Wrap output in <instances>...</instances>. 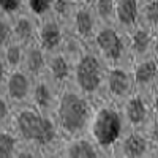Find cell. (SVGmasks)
<instances>
[{
	"label": "cell",
	"instance_id": "obj_1",
	"mask_svg": "<svg viewBox=\"0 0 158 158\" xmlns=\"http://www.w3.org/2000/svg\"><path fill=\"white\" fill-rule=\"evenodd\" d=\"M10 128L21 142L36 146L43 158H59V150L65 138L60 133L54 114H43L32 104L19 106L15 108Z\"/></svg>",
	"mask_w": 158,
	"mask_h": 158
},
{
	"label": "cell",
	"instance_id": "obj_2",
	"mask_svg": "<svg viewBox=\"0 0 158 158\" xmlns=\"http://www.w3.org/2000/svg\"><path fill=\"white\" fill-rule=\"evenodd\" d=\"M97 101L68 84L63 87L56 108V120L63 138L87 135Z\"/></svg>",
	"mask_w": 158,
	"mask_h": 158
},
{
	"label": "cell",
	"instance_id": "obj_3",
	"mask_svg": "<svg viewBox=\"0 0 158 158\" xmlns=\"http://www.w3.org/2000/svg\"><path fill=\"white\" fill-rule=\"evenodd\" d=\"M127 131L120 108L117 104L100 100L95 104L94 115L90 118L87 135L95 141L104 158H111L117 141Z\"/></svg>",
	"mask_w": 158,
	"mask_h": 158
},
{
	"label": "cell",
	"instance_id": "obj_4",
	"mask_svg": "<svg viewBox=\"0 0 158 158\" xmlns=\"http://www.w3.org/2000/svg\"><path fill=\"white\" fill-rule=\"evenodd\" d=\"M89 49L95 52L108 68L128 67L133 63L128 49V36L114 24H100L98 30L89 41Z\"/></svg>",
	"mask_w": 158,
	"mask_h": 158
},
{
	"label": "cell",
	"instance_id": "obj_5",
	"mask_svg": "<svg viewBox=\"0 0 158 158\" xmlns=\"http://www.w3.org/2000/svg\"><path fill=\"white\" fill-rule=\"evenodd\" d=\"M108 67L101 59L87 49L84 54L73 63L71 85L85 94L92 100L100 101L104 97V82H106Z\"/></svg>",
	"mask_w": 158,
	"mask_h": 158
},
{
	"label": "cell",
	"instance_id": "obj_6",
	"mask_svg": "<svg viewBox=\"0 0 158 158\" xmlns=\"http://www.w3.org/2000/svg\"><path fill=\"white\" fill-rule=\"evenodd\" d=\"M133 94H135V84H133L131 65H128V67L108 68L103 100L111 101V103L117 104V106H120Z\"/></svg>",
	"mask_w": 158,
	"mask_h": 158
},
{
	"label": "cell",
	"instance_id": "obj_7",
	"mask_svg": "<svg viewBox=\"0 0 158 158\" xmlns=\"http://www.w3.org/2000/svg\"><path fill=\"white\" fill-rule=\"evenodd\" d=\"M33 85H35V77L30 76L27 71H24L22 68H18L8 71L2 90L13 106L19 108L30 104Z\"/></svg>",
	"mask_w": 158,
	"mask_h": 158
},
{
	"label": "cell",
	"instance_id": "obj_8",
	"mask_svg": "<svg viewBox=\"0 0 158 158\" xmlns=\"http://www.w3.org/2000/svg\"><path fill=\"white\" fill-rule=\"evenodd\" d=\"M111 158H153V149L141 130H127L117 141Z\"/></svg>",
	"mask_w": 158,
	"mask_h": 158
},
{
	"label": "cell",
	"instance_id": "obj_9",
	"mask_svg": "<svg viewBox=\"0 0 158 158\" xmlns=\"http://www.w3.org/2000/svg\"><path fill=\"white\" fill-rule=\"evenodd\" d=\"M67 32L81 38L82 41L89 44L92 36L100 27V22L94 13V8L90 3H82V5H74L71 15L67 21Z\"/></svg>",
	"mask_w": 158,
	"mask_h": 158
},
{
	"label": "cell",
	"instance_id": "obj_10",
	"mask_svg": "<svg viewBox=\"0 0 158 158\" xmlns=\"http://www.w3.org/2000/svg\"><path fill=\"white\" fill-rule=\"evenodd\" d=\"M67 25L54 16H44L38 21V32L35 43L41 48L46 54L59 52L63 40L67 36Z\"/></svg>",
	"mask_w": 158,
	"mask_h": 158
},
{
	"label": "cell",
	"instance_id": "obj_11",
	"mask_svg": "<svg viewBox=\"0 0 158 158\" xmlns=\"http://www.w3.org/2000/svg\"><path fill=\"white\" fill-rule=\"evenodd\" d=\"M118 108H120L127 130H142L153 117L149 98L139 94H133Z\"/></svg>",
	"mask_w": 158,
	"mask_h": 158
},
{
	"label": "cell",
	"instance_id": "obj_12",
	"mask_svg": "<svg viewBox=\"0 0 158 158\" xmlns=\"http://www.w3.org/2000/svg\"><path fill=\"white\" fill-rule=\"evenodd\" d=\"M135 94L142 97H150V94L158 87V60L155 57L144 59L131 63Z\"/></svg>",
	"mask_w": 158,
	"mask_h": 158
},
{
	"label": "cell",
	"instance_id": "obj_13",
	"mask_svg": "<svg viewBox=\"0 0 158 158\" xmlns=\"http://www.w3.org/2000/svg\"><path fill=\"white\" fill-rule=\"evenodd\" d=\"M71 74H73V63L60 51L54 52V54H48L46 67L41 74L48 82L62 90L71 82Z\"/></svg>",
	"mask_w": 158,
	"mask_h": 158
},
{
	"label": "cell",
	"instance_id": "obj_14",
	"mask_svg": "<svg viewBox=\"0 0 158 158\" xmlns=\"http://www.w3.org/2000/svg\"><path fill=\"white\" fill-rule=\"evenodd\" d=\"M59 158H104V155L89 135H81L63 139Z\"/></svg>",
	"mask_w": 158,
	"mask_h": 158
},
{
	"label": "cell",
	"instance_id": "obj_15",
	"mask_svg": "<svg viewBox=\"0 0 158 158\" xmlns=\"http://www.w3.org/2000/svg\"><path fill=\"white\" fill-rule=\"evenodd\" d=\"M60 92L62 90L54 87L41 76V77L35 79L30 104L35 106L38 111H41L43 114H54L56 108H57V103H59Z\"/></svg>",
	"mask_w": 158,
	"mask_h": 158
},
{
	"label": "cell",
	"instance_id": "obj_16",
	"mask_svg": "<svg viewBox=\"0 0 158 158\" xmlns=\"http://www.w3.org/2000/svg\"><path fill=\"white\" fill-rule=\"evenodd\" d=\"M38 18L33 16L30 11L22 10L18 15L13 16V27H11V41L21 44H30L36 40L38 32Z\"/></svg>",
	"mask_w": 158,
	"mask_h": 158
},
{
	"label": "cell",
	"instance_id": "obj_17",
	"mask_svg": "<svg viewBox=\"0 0 158 158\" xmlns=\"http://www.w3.org/2000/svg\"><path fill=\"white\" fill-rule=\"evenodd\" d=\"M127 36H128L130 56L133 62L153 57V36H155L153 32L142 27V25H138L130 33H127Z\"/></svg>",
	"mask_w": 158,
	"mask_h": 158
},
{
	"label": "cell",
	"instance_id": "obj_18",
	"mask_svg": "<svg viewBox=\"0 0 158 158\" xmlns=\"http://www.w3.org/2000/svg\"><path fill=\"white\" fill-rule=\"evenodd\" d=\"M139 24V0H115L114 25L123 33H130Z\"/></svg>",
	"mask_w": 158,
	"mask_h": 158
},
{
	"label": "cell",
	"instance_id": "obj_19",
	"mask_svg": "<svg viewBox=\"0 0 158 158\" xmlns=\"http://www.w3.org/2000/svg\"><path fill=\"white\" fill-rule=\"evenodd\" d=\"M46 60H48V54L33 41L30 44H25L24 48V57H22L21 68L24 71H27L30 76H33L35 79H38V77H41L44 71Z\"/></svg>",
	"mask_w": 158,
	"mask_h": 158
},
{
	"label": "cell",
	"instance_id": "obj_20",
	"mask_svg": "<svg viewBox=\"0 0 158 158\" xmlns=\"http://www.w3.org/2000/svg\"><path fill=\"white\" fill-rule=\"evenodd\" d=\"M150 32H158V0L139 2V24Z\"/></svg>",
	"mask_w": 158,
	"mask_h": 158
},
{
	"label": "cell",
	"instance_id": "obj_21",
	"mask_svg": "<svg viewBox=\"0 0 158 158\" xmlns=\"http://www.w3.org/2000/svg\"><path fill=\"white\" fill-rule=\"evenodd\" d=\"M21 139L10 127L0 128V158H16Z\"/></svg>",
	"mask_w": 158,
	"mask_h": 158
},
{
	"label": "cell",
	"instance_id": "obj_22",
	"mask_svg": "<svg viewBox=\"0 0 158 158\" xmlns=\"http://www.w3.org/2000/svg\"><path fill=\"white\" fill-rule=\"evenodd\" d=\"M87 49H89V44L85 41H82L81 38H77V36H74L71 33H67V36H65V40H63V44L60 48V52L71 63H74Z\"/></svg>",
	"mask_w": 158,
	"mask_h": 158
},
{
	"label": "cell",
	"instance_id": "obj_23",
	"mask_svg": "<svg viewBox=\"0 0 158 158\" xmlns=\"http://www.w3.org/2000/svg\"><path fill=\"white\" fill-rule=\"evenodd\" d=\"M24 44L16 43V41H10L2 51H0V56H2L8 71L10 70H18L22 65V57H24Z\"/></svg>",
	"mask_w": 158,
	"mask_h": 158
},
{
	"label": "cell",
	"instance_id": "obj_24",
	"mask_svg": "<svg viewBox=\"0 0 158 158\" xmlns=\"http://www.w3.org/2000/svg\"><path fill=\"white\" fill-rule=\"evenodd\" d=\"M89 3L100 24H114L115 0H90Z\"/></svg>",
	"mask_w": 158,
	"mask_h": 158
},
{
	"label": "cell",
	"instance_id": "obj_25",
	"mask_svg": "<svg viewBox=\"0 0 158 158\" xmlns=\"http://www.w3.org/2000/svg\"><path fill=\"white\" fill-rule=\"evenodd\" d=\"M52 5L54 0H25V10L30 11L38 19L48 16L52 10Z\"/></svg>",
	"mask_w": 158,
	"mask_h": 158
},
{
	"label": "cell",
	"instance_id": "obj_26",
	"mask_svg": "<svg viewBox=\"0 0 158 158\" xmlns=\"http://www.w3.org/2000/svg\"><path fill=\"white\" fill-rule=\"evenodd\" d=\"M13 112H15V106L6 98L3 90H0V128H6L11 125Z\"/></svg>",
	"mask_w": 158,
	"mask_h": 158
},
{
	"label": "cell",
	"instance_id": "obj_27",
	"mask_svg": "<svg viewBox=\"0 0 158 158\" xmlns=\"http://www.w3.org/2000/svg\"><path fill=\"white\" fill-rule=\"evenodd\" d=\"M141 131L147 138V141L150 142V146L153 149V158H158V117L153 115Z\"/></svg>",
	"mask_w": 158,
	"mask_h": 158
},
{
	"label": "cell",
	"instance_id": "obj_28",
	"mask_svg": "<svg viewBox=\"0 0 158 158\" xmlns=\"http://www.w3.org/2000/svg\"><path fill=\"white\" fill-rule=\"evenodd\" d=\"M11 27H13V16L0 11V51L11 41Z\"/></svg>",
	"mask_w": 158,
	"mask_h": 158
},
{
	"label": "cell",
	"instance_id": "obj_29",
	"mask_svg": "<svg viewBox=\"0 0 158 158\" xmlns=\"http://www.w3.org/2000/svg\"><path fill=\"white\" fill-rule=\"evenodd\" d=\"M22 10H25V0H0V11L10 16L18 15Z\"/></svg>",
	"mask_w": 158,
	"mask_h": 158
},
{
	"label": "cell",
	"instance_id": "obj_30",
	"mask_svg": "<svg viewBox=\"0 0 158 158\" xmlns=\"http://www.w3.org/2000/svg\"><path fill=\"white\" fill-rule=\"evenodd\" d=\"M16 158H43V153L36 146H33V144L21 142Z\"/></svg>",
	"mask_w": 158,
	"mask_h": 158
},
{
	"label": "cell",
	"instance_id": "obj_31",
	"mask_svg": "<svg viewBox=\"0 0 158 158\" xmlns=\"http://www.w3.org/2000/svg\"><path fill=\"white\" fill-rule=\"evenodd\" d=\"M149 104H150L152 114H153L155 117H158V87L150 94V97H149Z\"/></svg>",
	"mask_w": 158,
	"mask_h": 158
},
{
	"label": "cell",
	"instance_id": "obj_32",
	"mask_svg": "<svg viewBox=\"0 0 158 158\" xmlns=\"http://www.w3.org/2000/svg\"><path fill=\"white\" fill-rule=\"evenodd\" d=\"M6 74H8V68H6V65H5L2 56H0V90L3 89V82H5Z\"/></svg>",
	"mask_w": 158,
	"mask_h": 158
},
{
	"label": "cell",
	"instance_id": "obj_33",
	"mask_svg": "<svg viewBox=\"0 0 158 158\" xmlns=\"http://www.w3.org/2000/svg\"><path fill=\"white\" fill-rule=\"evenodd\" d=\"M153 57L158 60V32H155L153 36Z\"/></svg>",
	"mask_w": 158,
	"mask_h": 158
},
{
	"label": "cell",
	"instance_id": "obj_34",
	"mask_svg": "<svg viewBox=\"0 0 158 158\" xmlns=\"http://www.w3.org/2000/svg\"><path fill=\"white\" fill-rule=\"evenodd\" d=\"M73 5H82V3H89L90 0H70Z\"/></svg>",
	"mask_w": 158,
	"mask_h": 158
},
{
	"label": "cell",
	"instance_id": "obj_35",
	"mask_svg": "<svg viewBox=\"0 0 158 158\" xmlns=\"http://www.w3.org/2000/svg\"><path fill=\"white\" fill-rule=\"evenodd\" d=\"M139 2H144V0H139Z\"/></svg>",
	"mask_w": 158,
	"mask_h": 158
}]
</instances>
